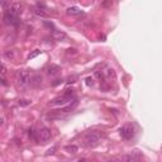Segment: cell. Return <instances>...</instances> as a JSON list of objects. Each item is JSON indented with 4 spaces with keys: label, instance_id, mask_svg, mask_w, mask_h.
Instances as JSON below:
<instances>
[{
    "label": "cell",
    "instance_id": "1",
    "mask_svg": "<svg viewBox=\"0 0 162 162\" xmlns=\"http://www.w3.org/2000/svg\"><path fill=\"white\" fill-rule=\"evenodd\" d=\"M104 137L103 132L100 131H90L85 134V138H84V142H85V146L89 147V148H94L96 147L98 144L100 143L101 138Z\"/></svg>",
    "mask_w": 162,
    "mask_h": 162
},
{
    "label": "cell",
    "instance_id": "2",
    "mask_svg": "<svg viewBox=\"0 0 162 162\" xmlns=\"http://www.w3.org/2000/svg\"><path fill=\"white\" fill-rule=\"evenodd\" d=\"M31 82V76H29V72L27 70H22L18 72V76H16V85L19 88H25L27 85Z\"/></svg>",
    "mask_w": 162,
    "mask_h": 162
},
{
    "label": "cell",
    "instance_id": "3",
    "mask_svg": "<svg viewBox=\"0 0 162 162\" xmlns=\"http://www.w3.org/2000/svg\"><path fill=\"white\" fill-rule=\"evenodd\" d=\"M121 135H122V138L125 139V141H129L133 138V135H134V128L132 124H125L121 128Z\"/></svg>",
    "mask_w": 162,
    "mask_h": 162
},
{
    "label": "cell",
    "instance_id": "4",
    "mask_svg": "<svg viewBox=\"0 0 162 162\" xmlns=\"http://www.w3.org/2000/svg\"><path fill=\"white\" fill-rule=\"evenodd\" d=\"M37 135H38L39 141L46 143V142H48L51 139V137H52V132H51L48 128H42V129H39L37 132Z\"/></svg>",
    "mask_w": 162,
    "mask_h": 162
},
{
    "label": "cell",
    "instance_id": "5",
    "mask_svg": "<svg viewBox=\"0 0 162 162\" xmlns=\"http://www.w3.org/2000/svg\"><path fill=\"white\" fill-rule=\"evenodd\" d=\"M69 101H71V96L67 95H62L61 98H57L53 101H51V105L52 106H59V105H66Z\"/></svg>",
    "mask_w": 162,
    "mask_h": 162
},
{
    "label": "cell",
    "instance_id": "6",
    "mask_svg": "<svg viewBox=\"0 0 162 162\" xmlns=\"http://www.w3.org/2000/svg\"><path fill=\"white\" fill-rule=\"evenodd\" d=\"M20 9H22L20 3L14 2L9 8H8V14H9V15H13V16H16V15L20 13Z\"/></svg>",
    "mask_w": 162,
    "mask_h": 162
},
{
    "label": "cell",
    "instance_id": "7",
    "mask_svg": "<svg viewBox=\"0 0 162 162\" xmlns=\"http://www.w3.org/2000/svg\"><path fill=\"white\" fill-rule=\"evenodd\" d=\"M82 13H84L82 9L79 6H70V8H67V10H66V14L70 16H79Z\"/></svg>",
    "mask_w": 162,
    "mask_h": 162
},
{
    "label": "cell",
    "instance_id": "8",
    "mask_svg": "<svg viewBox=\"0 0 162 162\" xmlns=\"http://www.w3.org/2000/svg\"><path fill=\"white\" fill-rule=\"evenodd\" d=\"M59 72H61V69H59V66H57V65H51L46 69V74L48 76H56Z\"/></svg>",
    "mask_w": 162,
    "mask_h": 162
},
{
    "label": "cell",
    "instance_id": "9",
    "mask_svg": "<svg viewBox=\"0 0 162 162\" xmlns=\"http://www.w3.org/2000/svg\"><path fill=\"white\" fill-rule=\"evenodd\" d=\"M77 104H79V101L75 99V100H72V101H71V103L69 101V104H67L66 106H63V108H61L59 110H61L62 113H69V112H72V110H74L76 106H77Z\"/></svg>",
    "mask_w": 162,
    "mask_h": 162
},
{
    "label": "cell",
    "instance_id": "10",
    "mask_svg": "<svg viewBox=\"0 0 162 162\" xmlns=\"http://www.w3.org/2000/svg\"><path fill=\"white\" fill-rule=\"evenodd\" d=\"M52 38L55 41H65L66 39V33L61 32V31H55L52 33Z\"/></svg>",
    "mask_w": 162,
    "mask_h": 162
},
{
    "label": "cell",
    "instance_id": "11",
    "mask_svg": "<svg viewBox=\"0 0 162 162\" xmlns=\"http://www.w3.org/2000/svg\"><path fill=\"white\" fill-rule=\"evenodd\" d=\"M4 20H5L6 24H12V25H14V24L18 23V19H16V16H13V15H9V14L5 15Z\"/></svg>",
    "mask_w": 162,
    "mask_h": 162
},
{
    "label": "cell",
    "instance_id": "12",
    "mask_svg": "<svg viewBox=\"0 0 162 162\" xmlns=\"http://www.w3.org/2000/svg\"><path fill=\"white\" fill-rule=\"evenodd\" d=\"M31 82L34 85V86H38L39 84H42V76L41 75H34L33 77L31 79Z\"/></svg>",
    "mask_w": 162,
    "mask_h": 162
},
{
    "label": "cell",
    "instance_id": "13",
    "mask_svg": "<svg viewBox=\"0 0 162 162\" xmlns=\"http://www.w3.org/2000/svg\"><path fill=\"white\" fill-rule=\"evenodd\" d=\"M4 57L8 58V59H14L15 58V53H14V51H5V53H4Z\"/></svg>",
    "mask_w": 162,
    "mask_h": 162
},
{
    "label": "cell",
    "instance_id": "14",
    "mask_svg": "<svg viewBox=\"0 0 162 162\" xmlns=\"http://www.w3.org/2000/svg\"><path fill=\"white\" fill-rule=\"evenodd\" d=\"M42 53V51L41 49H34L32 53H29V56H28V59H32V58H34V57H37L38 55H41Z\"/></svg>",
    "mask_w": 162,
    "mask_h": 162
},
{
    "label": "cell",
    "instance_id": "15",
    "mask_svg": "<svg viewBox=\"0 0 162 162\" xmlns=\"http://www.w3.org/2000/svg\"><path fill=\"white\" fill-rule=\"evenodd\" d=\"M66 151L69 152V153H72V155H74V153L77 152V147H76L75 144H72V146H67L66 147Z\"/></svg>",
    "mask_w": 162,
    "mask_h": 162
},
{
    "label": "cell",
    "instance_id": "16",
    "mask_svg": "<svg viewBox=\"0 0 162 162\" xmlns=\"http://www.w3.org/2000/svg\"><path fill=\"white\" fill-rule=\"evenodd\" d=\"M33 13H34L37 16H42V18H46V16H47V14L43 10H41V9H34V10H33Z\"/></svg>",
    "mask_w": 162,
    "mask_h": 162
},
{
    "label": "cell",
    "instance_id": "17",
    "mask_svg": "<svg viewBox=\"0 0 162 162\" xmlns=\"http://www.w3.org/2000/svg\"><path fill=\"white\" fill-rule=\"evenodd\" d=\"M0 5H2L4 9H8L10 6V0H0Z\"/></svg>",
    "mask_w": 162,
    "mask_h": 162
},
{
    "label": "cell",
    "instance_id": "18",
    "mask_svg": "<svg viewBox=\"0 0 162 162\" xmlns=\"http://www.w3.org/2000/svg\"><path fill=\"white\" fill-rule=\"evenodd\" d=\"M121 160H127V161H137V160H138V157H137V156H132V155H129V156H123V157H121Z\"/></svg>",
    "mask_w": 162,
    "mask_h": 162
},
{
    "label": "cell",
    "instance_id": "19",
    "mask_svg": "<svg viewBox=\"0 0 162 162\" xmlns=\"http://www.w3.org/2000/svg\"><path fill=\"white\" fill-rule=\"evenodd\" d=\"M29 104H31V100H28V99H20L19 100V105L20 106H27Z\"/></svg>",
    "mask_w": 162,
    "mask_h": 162
},
{
    "label": "cell",
    "instance_id": "20",
    "mask_svg": "<svg viewBox=\"0 0 162 162\" xmlns=\"http://www.w3.org/2000/svg\"><path fill=\"white\" fill-rule=\"evenodd\" d=\"M106 74H108V77H109V79H115V71H114L113 69H109V70L106 71Z\"/></svg>",
    "mask_w": 162,
    "mask_h": 162
},
{
    "label": "cell",
    "instance_id": "21",
    "mask_svg": "<svg viewBox=\"0 0 162 162\" xmlns=\"http://www.w3.org/2000/svg\"><path fill=\"white\" fill-rule=\"evenodd\" d=\"M94 84H95V81H94L92 77H86V85L88 86H94Z\"/></svg>",
    "mask_w": 162,
    "mask_h": 162
},
{
    "label": "cell",
    "instance_id": "22",
    "mask_svg": "<svg viewBox=\"0 0 162 162\" xmlns=\"http://www.w3.org/2000/svg\"><path fill=\"white\" fill-rule=\"evenodd\" d=\"M94 76H95L96 79H103V72H100V71H95V74H94Z\"/></svg>",
    "mask_w": 162,
    "mask_h": 162
},
{
    "label": "cell",
    "instance_id": "23",
    "mask_svg": "<svg viewBox=\"0 0 162 162\" xmlns=\"http://www.w3.org/2000/svg\"><path fill=\"white\" fill-rule=\"evenodd\" d=\"M63 95H67V96H72V95H74V90H70V89H69V90H66V92L63 94Z\"/></svg>",
    "mask_w": 162,
    "mask_h": 162
},
{
    "label": "cell",
    "instance_id": "24",
    "mask_svg": "<svg viewBox=\"0 0 162 162\" xmlns=\"http://www.w3.org/2000/svg\"><path fill=\"white\" fill-rule=\"evenodd\" d=\"M75 80H76L75 76H72V77H69V80H67V84H74Z\"/></svg>",
    "mask_w": 162,
    "mask_h": 162
},
{
    "label": "cell",
    "instance_id": "25",
    "mask_svg": "<svg viewBox=\"0 0 162 162\" xmlns=\"http://www.w3.org/2000/svg\"><path fill=\"white\" fill-rule=\"evenodd\" d=\"M6 72V70H5V67L2 65V63H0V74H5Z\"/></svg>",
    "mask_w": 162,
    "mask_h": 162
},
{
    "label": "cell",
    "instance_id": "26",
    "mask_svg": "<svg viewBox=\"0 0 162 162\" xmlns=\"http://www.w3.org/2000/svg\"><path fill=\"white\" fill-rule=\"evenodd\" d=\"M67 53H76V49L75 48H69V49H67Z\"/></svg>",
    "mask_w": 162,
    "mask_h": 162
},
{
    "label": "cell",
    "instance_id": "27",
    "mask_svg": "<svg viewBox=\"0 0 162 162\" xmlns=\"http://www.w3.org/2000/svg\"><path fill=\"white\" fill-rule=\"evenodd\" d=\"M53 152H55V148H49V149L47 151V153H46V155H47V156H48V155H52Z\"/></svg>",
    "mask_w": 162,
    "mask_h": 162
},
{
    "label": "cell",
    "instance_id": "28",
    "mask_svg": "<svg viewBox=\"0 0 162 162\" xmlns=\"http://www.w3.org/2000/svg\"><path fill=\"white\" fill-rule=\"evenodd\" d=\"M62 82V80H56V82H53L52 85H53V86H56V85H58V84H61Z\"/></svg>",
    "mask_w": 162,
    "mask_h": 162
},
{
    "label": "cell",
    "instance_id": "29",
    "mask_svg": "<svg viewBox=\"0 0 162 162\" xmlns=\"http://www.w3.org/2000/svg\"><path fill=\"white\" fill-rule=\"evenodd\" d=\"M4 124V118H2V117H0V127H2Z\"/></svg>",
    "mask_w": 162,
    "mask_h": 162
},
{
    "label": "cell",
    "instance_id": "30",
    "mask_svg": "<svg viewBox=\"0 0 162 162\" xmlns=\"http://www.w3.org/2000/svg\"><path fill=\"white\" fill-rule=\"evenodd\" d=\"M0 29H2V25H0Z\"/></svg>",
    "mask_w": 162,
    "mask_h": 162
}]
</instances>
